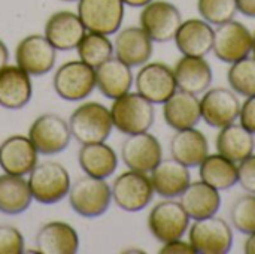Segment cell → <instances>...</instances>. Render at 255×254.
I'll use <instances>...</instances> for the list:
<instances>
[{
  "label": "cell",
  "mask_w": 255,
  "mask_h": 254,
  "mask_svg": "<svg viewBox=\"0 0 255 254\" xmlns=\"http://www.w3.org/2000/svg\"><path fill=\"white\" fill-rule=\"evenodd\" d=\"M253 54L255 57V33H253Z\"/></svg>",
  "instance_id": "f6af8a7d"
},
{
  "label": "cell",
  "mask_w": 255,
  "mask_h": 254,
  "mask_svg": "<svg viewBox=\"0 0 255 254\" xmlns=\"http://www.w3.org/2000/svg\"><path fill=\"white\" fill-rule=\"evenodd\" d=\"M76 51L79 60L96 69L114 55V42L106 34L87 31L78 43Z\"/></svg>",
  "instance_id": "d6a6232c"
},
{
  "label": "cell",
  "mask_w": 255,
  "mask_h": 254,
  "mask_svg": "<svg viewBox=\"0 0 255 254\" xmlns=\"http://www.w3.org/2000/svg\"><path fill=\"white\" fill-rule=\"evenodd\" d=\"M121 160L127 169L149 174L163 160V147L149 132L128 135L121 145Z\"/></svg>",
  "instance_id": "2e32d148"
},
{
  "label": "cell",
  "mask_w": 255,
  "mask_h": 254,
  "mask_svg": "<svg viewBox=\"0 0 255 254\" xmlns=\"http://www.w3.org/2000/svg\"><path fill=\"white\" fill-rule=\"evenodd\" d=\"M239 123L255 135V96L245 97V102L241 105Z\"/></svg>",
  "instance_id": "f35d334b"
},
{
  "label": "cell",
  "mask_w": 255,
  "mask_h": 254,
  "mask_svg": "<svg viewBox=\"0 0 255 254\" xmlns=\"http://www.w3.org/2000/svg\"><path fill=\"white\" fill-rule=\"evenodd\" d=\"M160 254H196L193 246L190 244V241H184L182 238L164 243L163 247L158 250Z\"/></svg>",
  "instance_id": "ab89813d"
},
{
  "label": "cell",
  "mask_w": 255,
  "mask_h": 254,
  "mask_svg": "<svg viewBox=\"0 0 255 254\" xmlns=\"http://www.w3.org/2000/svg\"><path fill=\"white\" fill-rule=\"evenodd\" d=\"M200 180L218 192L230 190L238 184V163L229 160L220 153L208 154L199 165Z\"/></svg>",
  "instance_id": "1f68e13d"
},
{
  "label": "cell",
  "mask_w": 255,
  "mask_h": 254,
  "mask_svg": "<svg viewBox=\"0 0 255 254\" xmlns=\"http://www.w3.org/2000/svg\"><path fill=\"white\" fill-rule=\"evenodd\" d=\"M28 187L33 201L42 205H54L63 201L70 190L72 181L67 169L54 160L37 163L28 174Z\"/></svg>",
  "instance_id": "3957f363"
},
{
  "label": "cell",
  "mask_w": 255,
  "mask_h": 254,
  "mask_svg": "<svg viewBox=\"0 0 255 254\" xmlns=\"http://www.w3.org/2000/svg\"><path fill=\"white\" fill-rule=\"evenodd\" d=\"M34 246L40 254H75L79 250V237L69 223L49 222L37 231Z\"/></svg>",
  "instance_id": "cb8c5ba5"
},
{
  "label": "cell",
  "mask_w": 255,
  "mask_h": 254,
  "mask_svg": "<svg viewBox=\"0 0 255 254\" xmlns=\"http://www.w3.org/2000/svg\"><path fill=\"white\" fill-rule=\"evenodd\" d=\"M63 1H78V0H63Z\"/></svg>",
  "instance_id": "bcb514c9"
},
{
  "label": "cell",
  "mask_w": 255,
  "mask_h": 254,
  "mask_svg": "<svg viewBox=\"0 0 255 254\" xmlns=\"http://www.w3.org/2000/svg\"><path fill=\"white\" fill-rule=\"evenodd\" d=\"M134 75L131 67L112 55L99 67H96V88L111 100H115L131 90Z\"/></svg>",
  "instance_id": "7402d4cb"
},
{
  "label": "cell",
  "mask_w": 255,
  "mask_h": 254,
  "mask_svg": "<svg viewBox=\"0 0 255 254\" xmlns=\"http://www.w3.org/2000/svg\"><path fill=\"white\" fill-rule=\"evenodd\" d=\"M149 178L154 192L163 199H176L187 190L191 183L190 168L175 159L161 160L151 172Z\"/></svg>",
  "instance_id": "44dd1931"
},
{
  "label": "cell",
  "mask_w": 255,
  "mask_h": 254,
  "mask_svg": "<svg viewBox=\"0 0 255 254\" xmlns=\"http://www.w3.org/2000/svg\"><path fill=\"white\" fill-rule=\"evenodd\" d=\"M188 241L196 254H227L235 238L232 226L224 219L212 216L190 225Z\"/></svg>",
  "instance_id": "52a82bcc"
},
{
  "label": "cell",
  "mask_w": 255,
  "mask_h": 254,
  "mask_svg": "<svg viewBox=\"0 0 255 254\" xmlns=\"http://www.w3.org/2000/svg\"><path fill=\"white\" fill-rule=\"evenodd\" d=\"M25 250L22 234L9 225H0V254H21Z\"/></svg>",
  "instance_id": "8d00e7d4"
},
{
  "label": "cell",
  "mask_w": 255,
  "mask_h": 254,
  "mask_svg": "<svg viewBox=\"0 0 255 254\" xmlns=\"http://www.w3.org/2000/svg\"><path fill=\"white\" fill-rule=\"evenodd\" d=\"M134 87L152 105H163L178 90L173 69L160 61H148L140 66L134 76Z\"/></svg>",
  "instance_id": "4fadbf2b"
},
{
  "label": "cell",
  "mask_w": 255,
  "mask_h": 254,
  "mask_svg": "<svg viewBox=\"0 0 255 254\" xmlns=\"http://www.w3.org/2000/svg\"><path fill=\"white\" fill-rule=\"evenodd\" d=\"M78 163L85 175L106 180L118 168V156L106 142L84 144L78 153Z\"/></svg>",
  "instance_id": "f1b7e54d"
},
{
  "label": "cell",
  "mask_w": 255,
  "mask_h": 254,
  "mask_svg": "<svg viewBox=\"0 0 255 254\" xmlns=\"http://www.w3.org/2000/svg\"><path fill=\"white\" fill-rule=\"evenodd\" d=\"M209 154V142L197 127L176 130L170 141V156L187 168H199Z\"/></svg>",
  "instance_id": "4316f807"
},
{
  "label": "cell",
  "mask_w": 255,
  "mask_h": 254,
  "mask_svg": "<svg viewBox=\"0 0 255 254\" xmlns=\"http://www.w3.org/2000/svg\"><path fill=\"white\" fill-rule=\"evenodd\" d=\"M230 220L233 228L244 234L250 235L255 232V195L247 193L236 199L230 210Z\"/></svg>",
  "instance_id": "d590c367"
},
{
  "label": "cell",
  "mask_w": 255,
  "mask_h": 254,
  "mask_svg": "<svg viewBox=\"0 0 255 254\" xmlns=\"http://www.w3.org/2000/svg\"><path fill=\"white\" fill-rule=\"evenodd\" d=\"M126 4L123 0H78V16L87 31L115 34L123 24Z\"/></svg>",
  "instance_id": "8fae6325"
},
{
  "label": "cell",
  "mask_w": 255,
  "mask_h": 254,
  "mask_svg": "<svg viewBox=\"0 0 255 254\" xmlns=\"http://www.w3.org/2000/svg\"><path fill=\"white\" fill-rule=\"evenodd\" d=\"M173 40L182 55L206 57L212 52L214 27L202 18H188L181 22Z\"/></svg>",
  "instance_id": "ffe728a7"
},
{
  "label": "cell",
  "mask_w": 255,
  "mask_h": 254,
  "mask_svg": "<svg viewBox=\"0 0 255 254\" xmlns=\"http://www.w3.org/2000/svg\"><path fill=\"white\" fill-rule=\"evenodd\" d=\"M238 12L248 18H255V0H236Z\"/></svg>",
  "instance_id": "60d3db41"
},
{
  "label": "cell",
  "mask_w": 255,
  "mask_h": 254,
  "mask_svg": "<svg viewBox=\"0 0 255 254\" xmlns=\"http://www.w3.org/2000/svg\"><path fill=\"white\" fill-rule=\"evenodd\" d=\"M39 153L28 136L12 135L0 144V168L4 174L25 177L39 163Z\"/></svg>",
  "instance_id": "e0dca14e"
},
{
  "label": "cell",
  "mask_w": 255,
  "mask_h": 254,
  "mask_svg": "<svg viewBox=\"0 0 255 254\" xmlns=\"http://www.w3.org/2000/svg\"><path fill=\"white\" fill-rule=\"evenodd\" d=\"M238 184L247 192L255 195V154L238 163Z\"/></svg>",
  "instance_id": "74e56055"
},
{
  "label": "cell",
  "mask_w": 255,
  "mask_h": 254,
  "mask_svg": "<svg viewBox=\"0 0 255 254\" xmlns=\"http://www.w3.org/2000/svg\"><path fill=\"white\" fill-rule=\"evenodd\" d=\"M178 90L193 93L196 96L203 94L212 84V67L205 57L182 55L173 67Z\"/></svg>",
  "instance_id": "d4e9b609"
},
{
  "label": "cell",
  "mask_w": 255,
  "mask_h": 254,
  "mask_svg": "<svg viewBox=\"0 0 255 254\" xmlns=\"http://www.w3.org/2000/svg\"><path fill=\"white\" fill-rule=\"evenodd\" d=\"M182 21L178 6L167 0L149 1L142 7L139 15V25L155 43L173 40Z\"/></svg>",
  "instance_id": "ba28073f"
},
{
  "label": "cell",
  "mask_w": 255,
  "mask_h": 254,
  "mask_svg": "<svg viewBox=\"0 0 255 254\" xmlns=\"http://www.w3.org/2000/svg\"><path fill=\"white\" fill-rule=\"evenodd\" d=\"M230 88L242 97L255 96V57L248 55L230 64L227 72Z\"/></svg>",
  "instance_id": "836d02e7"
},
{
  "label": "cell",
  "mask_w": 255,
  "mask_h": 254,
  "mask_svg": "<svg viewBox=\"0 0 255 254\" xmlns=\"http://www.w3.org/2000/svg\"><path fill=\"white\" fill-rule=\"evenodd\" d=\"M67 198L70 208L85 219L103 216L112 204V192L108 181L90 175L76 180L70 186Z\"/></svg>",
  "instance_id": "277c9868"
},
{
  "label": "cell",
  "mask_w": 255,
  "mask_h": 254,
  "mask_svg": "<svg viewBox=\"0 0 255 254\" xmlns=\"http://www.w3.org/2000/svg\"><path fill=\"white\" fill-rule=\"evenodd\" d=\"M179 199L181 205L191 220H202L217 216L221 208L220 192L202 180L190 183Z\"/></svg>",
  "instance_id": "83f0119b"
},
{
  "label": "cell",
  "mask_w": 255,
  "mask_h": 254,
  "mask_svg": "<svg viewBox=\"0 0 255 254\" xmlns=\"http://www.w3.org/2000/svg\"><path fill=\"white\" fill-rule=\"evenodd\" d=\"M67 123L72 138L81 145L106 142L114 129L111 111L99 102L81 103Z\"/></svg>",
  "instance_id": "7a4b0ae2"
},
{
  "label": "cell",
  "mask_w": 255,
  "mask_h": 254,
  "mask_svg": "<svg viewBox=\"0 0 255 254\" xmlns=\"http://www.w3.org/2000/svg\"><path fill=\"white\" fill-rule=\"evenodd\" d=\"M57 60V49L45 34H28L15 48L16 66L30 76H42L52 70Z\"/></svg>",
  "instance_id": "9a60e30c"
},
{
  "label": "cell",
  "mask_w": 255,
  "mask_h": 254,
  "mask_svg": "<svg viewBox=\"0 0 255 254\" xmlns=\"http://www.w3.org/2000/svg\"><path fill=\"white\" fill-rule=\"evenodd\" d=\"M212 52L223 63L232 64L253 52V33L236 19L223 22L214 28Z\"/></svg>",
  "instance_id": "7c38bea8"
},
{
  "label": "cell",
  "mask_w": 255,
  "mask_h": 254,
  "mask_svg": "<svg viewBox=\"0 0 255 254\" xmlns=\"http://www.w3.org/2000/svg\"><path fill=\"white\" fill-rule=\"evenodd\" d=\"M28 139L39 154L54 156L63 153L72 139L69 123L57 114H42L28 127Z\"/></svg>",
  "instance_id": "30bf717a"
},
{
  "label": "cell",
  "mask_w": 255,
  "mask_h": 254,
  "mask_svg": "<svg viewBox=\"0 0 255 254\" xmlns=\"http://www.w3.org/2000/svg\"><path fill=\"white\" fill-rule=\"evenodd\" d=\"M9 61V49L6 43L0 39V69H3Z\"/></svg>",
  "instance_id": "b9f144b4"
},
{
  "label": "cell",
  "mask_w": 255,
  "mask_h": 254,
  "mask_svg": "<svg viewBox=\"0 0 255 254\" xmlns=\"http://www.w3.org/2000/svg\"><path fill=\"white\" fill-rule=\"evenodd\" d=\"M33 195L24 177L0 175V213L4 216H19L28 210Z\"/></svg>",
  "instance_id": "4dcf8cb0"
},
{
  "label": "cell",
  "mask_w": 255,
  "mask_h": 254,
  "mask_svg": "<svg viewBox=\"0 0 255 254\" xmlns=\"http://www.w3.org/2000/svg\"><path fill=\"white\" fill-rule=\"evenodd\" d=\"M217 135V153L227 157L229 160L239 163L255 150L254 133L245 129L241 123H232L226 127L218 129Z\"/></svg>",
  "instance_id": "f546056e"
},
{
  "label": "cell",
  "mask_w": 255,
  "mask_h": 254,
  "mask_svg": "<svg viewBox=\"0 0 255 254\" xmlns=\"http://www.w3.org/2000/svg\"><path fill=\"white\" fill-rule=\"evenodd\" d=\"M52 87L58 97L67 102H81L96 90V69L82 60H70L57 67Z\"/></svg>",
  "instance_id": "5b68a950"
},
{
  "label": "cell",
  "mask_w": 255,
  "mask_h": 254,
  "mask_svg": "<svg viewBox=\"0 0 255 254\" xmlns=\"http://www.w3.org/2000/svg\"><path fill=\"white\" fill-rule=\"evenodd\" d=\"M163 118L173 130L197 127L202 120L199 96L176 90L163 103Z\"/></svg>",
  "instance_id": "484cf974"
},
{
  "label": "cell",
  "mask_w": 255,
  "mask_h": 254,
  "mask_svg": "<svg viewBox=\"0 0 255 254\" xmlns=\"http://www.w3.org/2000/svg\"><path fill=\"white\" fill-rule=\"evenodd\" d=\"M152 51L154 42L140 25H130L117 31L114 40V54L131 69L148 63Z\"/></svg>",
  "instance_id": "ac0fdd59"
},
{
  "label": "cell",
  "mask_w": 255,
  "mask_h": 254,
  "mask_svg": "<svg viewBox=\"0 0 255 254\" xmlns=\"http://www.w3.org/2000/svg\"><path fill=\"white\" fill-rule=\"evenodd\" d=\"M197 12L211 25H220L235 19L238 4L236 0H197Z\"/></svg>",
  "instance_id": "e575fe53"
},
{
  "label": "cell",
  "mask_w": 255,
  "mask_h": 254,
  "mask_svg": "<svg viewBox=\"0 0 255 254\" xmlns=\"http://www.w3.org/2000/svg\"><path fill=\"white\" fill-rule=\"evenodd\" d=\"M87 33L78 13L72 10H57L45 22L43 34L57 51L76 49Z\"/></svg>",
  "instance_id": "d6986e66"
},
{
  "label": "cell",
  "mask_w": 255,
  "mask_h": 254,
  "mask_svg": "<svg viewBox=\"0 0 255 254\" xmlns=\"http://www.w3.org/2000/svg\"><path fill=\"white\" fill-rule=\"evenodd\" d=\"M244 252L247 254H255V232L247 237L244 244Z\"/></svg>",
  "instance_id": "7bdbcfd3"
},
{
  "label": "cell",
  "mask_w": 255,
  "mask_h": 254,
  "mask_svg": "<svg viewBox=\"0 0 255 254\" xmlns=\"http://www.w3.org/2000/svg\"><path fill=\"white\" fill-rule=\"evenodd\" d=\"M123 1L126 6H130V7H143L145 4H148L152 0H123Z\"/></svg>",
  "instance_id": "ee69618b"
},
{
  "label": "cell",
  "mask_w": 255,
  "mask_h": 254,
  "mask_svg": "<svg viewBox=\"0 0 255 254\" xmlns=\"http://www.w3.org/2000/svg\"><path fill=\"white\" fill-rule=\"evenodd\" d=\"M241 105L238 94L232 88H208L200 97L202 120L214 129L226 127L239 120Z\"/></svg>",
  "instance_id": "5bb4252c"
},
{
  "label": "cell",
  "mask_w": 255,
  "mask_h": 254,
  "mask_svg": "<svg viewBox=\"0 0 255 254\" xmlns=\"http://www.w3.org/2000/svg\"><path fill=\"white\" fill-rule=\"evenodd\" d=\"M33 96L30 75L16 64H6L0 69V106L16 111L24 108Z\"/></svg>",
  "instance_id": "603a6c76"
},
{
  "label": "cell",
  "mask_w": 255,
  "mask_h": 254,
  "mask_svg": "<svg viewBox=\"0 0 255 254\" xmlns=\"http://www.w3.org/2000/svg\"><path fill=\"white\" fill-rule=\"evenodd\" d=\"M191 219L185 213L181 202L164 199L152 207L148 216V229L151 235L161 244L184 238L188 232Z\"/></svg>",
  "instance_id": "9c48e42d"
},
{
  "label": "cell",
  "mask_w": 255,
  "mask_h": 254,
  "mask_svg": "<svg viewBox=\"0 0 255 254\" xmlns=\"http://www.w3.org/2000/svg\"><path fill=\"white\" fill-rule=\"evenodd\" d=\"M112 202L126 213H139L145 210L155 195L148 174L137 171H126L120 174L112 186Z\"/></svg>",
  "instance_id": "8992f818"
},
{
  "label": "cell",
  "mask_w": 255,
  "mask_h": 254,
  "mask_svg": "<svg viewBox=\"0 0 255 254\" xmlns=\"http://www.w3.org/2000/svg\"><path fill=\"white\" fill-rule=\"evenodd\" d=\"M109 111L114 129L126 136L149 132L155 120L154 105L137 91H128L112 100Z\"/></svg>",
  "instance_id": "6da1fadb"
}]
</instances>
